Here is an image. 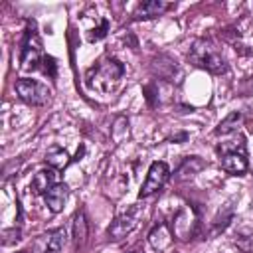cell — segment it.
Here are the masks:
<instances>
[{"instance_id":"1","label":"cell","mask_w":253,"mask_h":253,"mask_svg":"<svg viewBox=\"0 0 253 253\" xmlns=\"http://www.w3.org/2000/svg\"><path fill=\"white\" fill-rule=\"evenodd\" d=\"M190 61L200 67V69H206L213 75H219V73H225L227 69V63H225V57L217 51V47L210 42V40H196L190 47V53H188Z\"/></svg>"},{"instance_id":"2","label":"cell","mask_w":253,"mask_h":253,"mask_svg":"<svg viewBox=\"0 0 253 253\" xmlns=\"http://www.w3.org/2000/svg\"><path fill=\"white\" fill-rule=\"evenodd\" d=\"M123 73H125L123 63H121L119 59H115V57H107V59H103L99 65H95V67H91V69L87 71L85 83H87V87H91V89L109 91V89H113V87L119 83V79L123 77Z\"/></svg>"},{"instance_id":"3","label":"cell","mask_w":253,"mask_h":253,"mask_svg":"<svg viewBox=\"0 0 253 253\" xmlns=\"http://www.w3.org/2000/svg\"><path fill=\"white\" fill-rule=\"evenodd\" d=\"M14 89H16V95L20 97V101H24V103H28L32 107H43L51 99V91L43 83H40L36 79L22 77V79L16 81Z\"/></svg>"},{"instance_id":"4","label":"cell","mask_w":253,"mask_h":253,"mask_svg":"<svg viewBox=\"0 0 253 253\" xmlns=\"http://www.w3.org/2000/svg\"><path fill=\"white\" fill-rule=\"evenodd\" d=\"M168 178H170L168 164L162 162V160H154L150 164V168H148V174H146V180H144V184H142V188L138 192V198H148V196L156 194L168 182Z\"/></svg>"},{"instance_id":"5","label":"cell","mask_w":253,"mask_h":253,"mask_svg":"<svg viewBox=\"0 0 253 253\" xmlns=\"http://www.w3.org/2000/svg\"><path fill=\"white\" fill-rule=\"evenodd\" d=\"M43 55H42V42L38 38V34L34 30H26L24 42H22V67L24 69H36L38 63H42Z\"/></svg>"},{"instance_id":"6","label":"cell","mask_w":253,"mask_h":253,"mask_svg":"<svg viewBox=\"0 0 253 253\" xmlns=\"http://www.w3.org/2000/svg\"><path fill=\"white\" fill-rule=\"evenodd\" d=\"M136 227V217L132 213H123L119 215L107 229V235L111 241H121L123 237H126L132 229Z\"/></svg>"},{"instance_id":"7","label":"cell","mask_w":253,"mask_h":253,"mask_svg":"<svg viewBox=\"0 0 253 253\" xmlns=\"http://www.w3.org/2000/svg\"><path fill=\"white\" fill-rule=\"evenodd\" d=\"M168 8H170V4L164 2V0H146V2H140V4L136 6V10L132 12V20H150V18H158V16H162Z\"/></svg>"},{"instance_id":"8","label":"cell","mask_w":253,"mask_h":253,"mask_svg":"<svg viewBox=\"0 0 253 253\" xmlns=\"http://www.w3.org/2000/svg\"><path fill=\"white\" fill-rule=\"evenodd\" d=\"M55 184H59V174L55 168H47V170H40L36 172V176L32 178V188L36 194H47Z\"/></svg>"},{"instance_id":"9","label":"cell","mask_w":253,"mask_h":253,"mask_svg":"<svg viewBox=\"0 0 253 253\" xmlns=\"http://www.w3.org/2000/svg\"><path fill=\"white\" fill-rule=\"evenodd\" d=\"M172 231L168 229V225L166 223H158V225H154L152 227V231L148 233V243L152 245V249H156V251H164V249H168L170 245H172Z\"/></svg>"},{"instance_id":"10","label":"cell","mask_w":253,"mask_h":253,"mask_svg":"<svg viewBox=\"0 0 253 253\" xmlns=\"http://www.w3.org/2000/svg\"><path fill=\"white\" fill-rule=\"evenodd\" d=\"M67 196H69L67 186L59 182V184H55V186L43 196V200H45V206H47L53 213H57V211L63 210V206H65V202H67Z\"/></svg>"},{"instance_id":"11","label":"cell","mask_w":253,"mask_h":253,"mask_svg":"<svg viewBox=\"0 0 253 253\" xmlns=\"http://www.w3.org/2000/svg\"><path fill=\"white\" fill-rule=\"evenodd\" d=\"M219 162H221V168L225 172L233 174V176H243L249 168V162H247L245 154H237V152L235 154H223Z\"/></svg>"},{"instance_id":"12","label":"cell","mask_w":253,"mask_h":253,"mask_svg":"<svg viewBox=\"0 0 253 253\" xmlns=\"http://www.w3.org/2000/svg\"><path fill=\"white\" fill-rule=\"evenodd\" d=\"M204 166H206V164H204V160H202V158H198V156H188V158L182 162V166L178 168V180L194 178V176H196Z\"/></svg>"},{"instance_id":"13","label":"cell","mask_w":253,"mask_h":253,"mask_svg":"<svg viewBox=\"0 0 253 253\" xmlns=\"http://www.w3.org/2000/svg\"><path fill=\"white\" fill-rule=\"evenodd\" d=\"M45 162H47L51 168L61 170V168H65L71 160H69V154H67L65 148H61V146H51V148L47 150V154H45Z\"/></svg>"},{"instance_id":"14","label":"cell","mask_w":253,"mask_h":253,"mask_svg":"<svg viewBox=\"0 0 253 253\" xmlns=\"http://www.w3.org/2000/svg\"><path fill=\"white\" fill-rule=\"evenodd\" d=\"M87 217H85V211H77L75 217H73V243L75 247L83 245L85 243V237H87Z\"/></svg>"},{"instance_id":"15","label":"cell","mask_w":253,"mask_h":253,"mask_svg":"<svg viewBox=\"0 0 253 253\" xmlns=\"http://www.w3.org/2000/svg\"><path fill=\"white\" fill-rule=\"evenodd\" d=\"M241 119H243V115H241V111H233V113H229L219 125H217V128L213 130V134H229V132H233L235 128H237V125L241 123Z\"/></svg>"},{"instance_id":"16","label":"cell","mask_w":253,"mask_h":253,"mask_svg":"<svg viewBox=\"0 0 253 253\" xmlns=\"http://www.w3.org/2000/svg\"><path fill=\"white\" fill-rule=\"evenodd\" d=\"M63 243H65V229H55L49 233L43 253H59L63 249Z\"/></svg>"},{"instance_id":"17","label":"cell","mask_w":253,"mask_h":253,"mask_svg":"<svg viewBox=\"0 0 253 253\" xmlns=\"http://www.w3.org/2000/svg\"><path fill=\"white\" fill-rule=\"evenodd\" d=\"M217 150L221 152V156L223 154H235V152L237 154H245V138L241 134H237V138H233L229 142H221Z\"/></svg>"},{"instance_id":"18","label":"cell","mask_w":253,"mask_h":253,"mask_svg":"<svg viewBox=\"0 0 253 253\" xmlns=\"http://www.w3.org/2000/svg\"><path fill=\"white\" fill-rule=\"evenodd\" d=\"M235 245L243 253H253V229H241L235 237Z\"/></svg>"},{"instance_id":"19","label":"cell","mask_w":253,"mask_h":253,"mask_svg":"<svg viewBox=\"0 0 253 253\" xmlns=\"http://www.w3.org/2000/svg\"><path fill=\"white\" fill-rule=\"evenodd\" d=\"M109 32V20H101V26L93 30V34H89V42H97V40H103Z\"/></svg>"},{"instance_id":"20","label":"cell","mask_w":253,"mask_h":253,"mask_svg":"<svg viewBox=\"0 0 253 253\" xmlns=\"http://www.w3.org/2000/svg\"><path fill=\"white\" fill-rule=\"evenodd\" d=\"M55 59L51 57V55H43V59H42V69H43V73H47L49 77H55Z\"/></svg>"},{"instance_id":"21","label":"cell","mask_w":253,"mask_h":253,"mask_svg":"<svg viewBox=\"0 0 253 253\" xmlns=\"http://www.w3.org/2000/svg\"><path fill=\"white\" fill-rule=\"evenodd\" d=\"M186 138H188V134H186V132H180V134H174L170 140H174V142H176V140H186Z\"/></svg>"},{"instance_id":"22","label":"cell","mask_w":253,"mask_h":253,"mask_svg":"<svg viewBox=\"0 0 253 253\" xmlns=\"http://www.w3.org/2000/svg\"><path fill=\"white\" fill-rule=\"evenodd\" d=\"M18 253H26V251H18Z\"/></svg>"},{"instance_id":"23","label":"cell","mask_w":253,"mask_h":253,"mask_svg":"<svg viewBox=\"0 0 253 253\" xmlns=\"http://www.w3.org/2000/svg\"><path fill=\"white\" fill-rule=\"evenodd\" d=\"M130 253H136V251H130Z\"/></svg>"}]
</instances>
